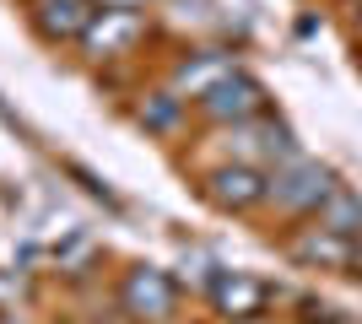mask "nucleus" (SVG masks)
<instances>
[{
	"label": "nucleus",
	"instance_id": "obj_14",
	"mask_svg": "<svg viewBox=\"0 0 362 324\" xmlns=\"http://www.w3.org/2000/svg\"><path fill=\"white\" fill-rule=\"evenodd\" d=\"M351 265H357V270H362V238H357V248H351Z\"/></svg>",
	"mask_w": 362,
	"mask_h": 324
},
{
	"label": "nucleus",
	"instance_id": "obj_6",
	"mask_svg": "<svg viewBox=\"0 0 362 324\" xmlns=\"http://www.w3.org/2000/svg\"><path fill=\"white\" fill-rule=\"evenodd\" d=\"M92 16H98V6L92 0H38V11H33V22H38V32H44L49 44H81V32L92 28Z\"/></svg>",
	"mask_w": 362,
	"mask_h": 324
},
{
	"label": "nucleus",
	"instance_id": "obj_4",
	"mask_svg": "<svg viewBox=\"0 0 362 324\" xmlns=\"http://www.w3.org/2000/svg\"><path fill=\"white\" fill-rule=\"evenodd\" d=\"M141 32H146V16L141 11H98L92 28L81 32V44H87L92 60H114V54H130V49H136Z\"/></svg>",
	"mask_w": 362,
	"mask_h": 324
},
{
	"label": "nucleus",
	"instance_id": "obj_5",
	"mask_svg": "<svg viewBox=\"0 0 362 324\" xmlns=\"http://www.w3.org/2000/svg\"><path fill=\"white\" fill-rule=\"evenodd\" d=\"M271 195V184L259 179L249 162H233V168H216L211 179H206V200L216 205V211H249V205H259Z\"/></svg>",
	"mask_w": 362,
	"mask_h": 324
},
{
	"label": "nucleus",
	"instance_id": "obj_7",
	"mask_svg": "<svg viewBox=\"0 0 362 324\" xmlns=\"http://www.w3.org/2000/svg\"><path fill=\"white\" fill-rule=\"evenodd\" d=\"M211 303L227 319H255V313L265 308V281L243 276V270H227V276L211 281Z\"/></svg>",
	"mask_w": 362,
	"mask_h": 324
},
{
	"label": "nucleus",
	"instance_id": "obj_3",
	"mask_svg": "<svg viewBox=\"0 0 362 324\" xmlns=\"http://www.w3.org/2000/svg\"><path fill=\"white\" fill-rule=\"evenodd\" d=\"M119 303H124V313H130V319L163 324V319H173V281H168L163 270L141 265V270H130V276H124Z\"/></svg>",
	"mask_w": 362,
	"mask_h": 324
},
{
	"label": "nucleus",
	"instance_id": "obj_2",
	"mask_svg": "<svg viewBox=\"0 0 362 324\" xmlns=\"http://www.w3.org/2000/svg\"><path fill=\"white\" fill-rule=\"evenodd\" d=\"M200 108H206V119H233V124H249L265 114V87H259L255 76H243V71H233V76H222L211 87V92L200 97Z\"/></svg>",
	"mask_w": 362,
	"mask_h": 324
},
{
	"label": "nucleus",
	"instance_id": "obj_11",
	"mask_svg": "<svg viewBox=\"0 0 362 324\" xmlns=\"http://www.w3.org/2000/svg\"><path fill=\"white\" fill-rule=\"evenodd\" d=\"M136 119L146 130H173L179 124V92H151L146 103H136Z\"/></svg>",
	"mask_w": 362,
	"mask_h": 324
},
{
	"label": "nucleus",
	"instance_id": "obj_10",
	"mask_svg": "<svg viewBox=\"0 0 362 324\" xmlns=\"http://www.w3.org/2000/svg\"><path fill=\"white\" fill-rule=\"evenodd\" d=\"M314 222H319V227H330V232H341V238L362 232V195H351V189L335 184L330 195H325V205L314 211Z\"/></svg>",
	"mask_w": 362,
	"mask_h": 324
},
{
	"label": "nucleus",
	"instance_id": "obj_12",
	"mask_svg": "<svg viewBox=\"0 0 362 324\" xmlns=\"http://www.w3.org/2000/svg\"><path fill=\"white\" fill-rule=\"evenodd\" d=\"M22 292H28V281L16 276V270H0V308H16Z\"/></svg>",
	"mask_w": 362,
	"mask_h": 324
},
{
	"label": "nucleus",
	"instance_id": "obj_8",
	"mask_svg": "<svg viewBox=\"0 0 362 324\" xmlns=\"http://www.w3.org/2000/svg\"><path fill=\"white\" fill-rule=\"evenodd\" d=\"M292 260H303V265H325V270H346L351 265V244L341 238V232H330V227H303L298 238H292Z\"/></svg>",
	"mask_w": 362,
	"mask_h": 324
},
{
	"label": "nucleus",
	"instance_id": "obj_16",
	"mask_svg": "<svg viewBox=\"0 0 362 324\" xmlns=\"http://www.w3.org/2000/svg\"><path fill=\"white\" fill-rule=\"evenodd\" d=\"M357 28H362V11H357Z\"/></svg>",
	"mask_w": 362,
	"mask_h": 324
},
{
	"label": "nucleus",
	"instance_id": "obj_13",
	"mask_svg": "<svg viewBox=\"0 0 362 324\" xmlns=\"http://www.w3.org/2000/svg\"><path fill=\"white\" fill-rule=\"evenodd\" d=\"M92 6H103V11H141L146 0H92Z\"/></svg>",
	"mask_w": 362,
	"mask_h": 324
},
{
	"label": "nucleus",
	"instance_id": "obj_9",
	"mask_svg": "<svg viewBox=\"0 0 362 324\" xmlns=\"http://www.w3.org/2000/svg\"><path fill=\"white\" fill-rule=\"evenodd\" d=\"M238 65H233V54H222V49H206V54H195V60H179V71H173V92H189V97H206L222 76H233Z\"/></svg>",
	"mask_w": 362,
	"mask_h": 324
},
{
	"label": "nucleus",
	"instance_id": "obj_1",
	"mask_svg": "<svg viewBox=\"0 0 362 324\" xmlns=\"http://www.w3.org/2000/svg\"><path fill=\"white\" fill-rule=\"evenodd\" d=\"M330 189H335L330 168H319V162H292L287 173L271 179V200L281 205V211H292V216H314Z\"/></svg>",
	"mask_w": 362,
	"mask_h": 324
},
{
	"label": "nucleus",
	"instance_id": "obj_15",
	"mask_svg": "<svg viewBox=\"0 0 362 324\" xmlns=\"http://www.w3.org/2000/svg\"><path fill=\"white\" fill-rule=\"evenodd\" d=\"M0 324H16V319H0Z\"/></svg>",
	"mask_w": 362,
	"mask_h": 324
}]
</instances>
